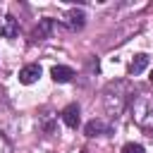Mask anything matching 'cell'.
I'll return each mask as SVG.
<instances>
[{"label":"cell","mask_w":153,"mask_h":153,"mask_svg":"<svg viewBox=\"0 0 153 153\" xmlns=\"http://www.w3.org/2000/svg\"><path fill=\"white\" fill-rule=\"evenodd\" d=\"M131 117L139 127L143 129H153V96H136L131 98Z\"/></svg>","instance_id":"obj_1"},{"label":"cell","mask_w":153,"mask_h":153,"mask_svg":"<svg viewBox=\"0 0 153 153\" xmlns=\"http://www.w3.org/2000/svg\"><path fill=\"white\" fill-rule=\"evenodd\" d=\"M62 24H65L67 29H72V31H79V29H84V24H86V14H84V10H76V7H72V10L65 14Z\"/></svg>","instance_id":"obj_2"},{"label":"cell","mask_w":153,"mask_h":153,"mask_svg":"<svg viewBox=\"0 0 153 153\" xmlns=\"http://www.w3.org/2000/svg\"><path fill=\"white\" fill-rule=\"evenodd\" d=\"M84 131H86V136H108V134H112V127L105 124L103 120H91V122H86Z\"/></svg>","instance_id":"obj_3"},{"label":"cell","mask_w":153,"mask_h":153,"mask_svg":"<svg viewBox=\"0 0 153 153\" xmlns=\"http://www.w3.org/2000/svg\"><path fill=\"white\" fill-rule=\"evenodd\" d=\"M17 33H19L17 19H14L12 14H5V17L0 19V36H2V38H14Z\"/></svg>","instance_id":"obj_4"},{"label":"cell","mask_w":153,"mask_h":153,"mask_svg":"<svg viewBox=\"0 0 153 153\" xmlns=\"http://www.w3.org/2000/svg\"><path fill=\"white\" fill-rule=\"evenodd\" d=\"M62 122L69 127V129H76L79 127V122H81V117H79V105L76 103H72V105H67L65 110H62Z\"/></svg>","instance_id":"obj_5"},{"label":"cell","mask_w":153,"mask_h":153,"mask_svg":"<svg viewBox=\"0 0 153 153\" xmlns=\"http://www.w3.org/2000/svg\"><path fill=\"white\" fill-rule=\"evenodd\" d=\"M38 76H41V65H26V67L19 69V81L26 84V86L38 81Z\"/></svg>","instance_id":"obj_6"},{"label":"cell","mask_w":153,"mask_h":153,"mask_svg":"<svg viewBox=\"0 0 153 153\" xmlns=\"http://www.w3.org/2000/svg\"><path fill=\"white\" fill-rule=\"evenodd\" d=\"M50 76H53V81H57V84H67V81H72L74 69H72V67H65V65H55V67L50 69Z\"/></svg>","instance_id":"obj_7"},{"label":"cell","mask_w":153,"mask_h":153,"mask_svg":"<svg viewBox=\"0 0 153 153\" xmlns=\"http://www.w3.org/2000/svg\"><path fill=\"white\" fill-rule=\"evenodd\" d=\"M53 29H55V22H53V19H41L38 26L33 29V38H36V41H45V38H50Z\"/></svg>","instance_id":"obj_8"},{"label":"cell","mask_w":153,"mask_h":153,"mask_svg":"<svg viewBox=\"0 0 153 153\" xmlns=\"http://www.w3.org/2000/svg\"><path fill=\"white\" fill-rule=\"evenodd\" d=\"M146 67H148V55L139 53V55H134V60L129 62V74H131V76H136V74H141Z\"/></svg>","instance_id":"obj_9"},{"label":"cell","mask_w":153,"mask_h":153,"mask_svg":"<svg viewBox=\"0 0 153 153\" xmlns=\"http://www.w3.org/2000/svg\"><path fill=\"white\" fill-rule=\"evenodd\" d=\"M122 153H146V148L141 143H124L122 146Z\"/></svg>","instance_id":"obj_10"},{"label":"cell","mask_w":153,"mask_h":153,"mask_svg":"<svg viewBox=\"0 0 153 153\" xmlns=\"http://www.w3.org/2000/svg\"><path fill=\"white\" fill-rule=\"evenodd\" d=\"M0 153H12V143L2 131H0Z\"/></svg>","instance_id":"obj_11"},{"label":"cell","mask_w":153,"mask_h":153,"mask_svg":"<svg viewBox=\"0 0 153 153\" xmlns=\"http://www.w3.org/2000/svg\"><path fill=\"white\" fill-rule=\"evenodd\" d=\"M151 81H153V72H151Z\"/></svg>","instance_id":"obj_12"}]
</instances>
